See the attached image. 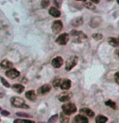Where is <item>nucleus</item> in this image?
<instances>
[{
	"label": "nucleus",
	"mask_w": 119,
	"mask_h": 123,
	"mask_svg": "<svg viewBox=\"0 0 119 123\" xmlns=\"http://www.w3.org/2000/svg\"><path fill=\"white\" fill-rule=\"evenodd\" d=\"M59 117H60V122H61V123H68L69 122V117H68V116L66 115L63 113H60Z\"/></svg>",
	"instance_id": "nucleus-22"
},
{
	"label": "nucleus",
	"mask_w": 119,
	"mask_h": 123,
	"mask_svg": "<svg viewBox=\"0 0 119 123\" xmlns=\"http://www.w3.org/2000/svg\"><path fill=\"white\" fill-rule=\"evenodd\" d=\"M6 76L10 79H15L20 76V73L15 68H9L5 73Z\"/></svg>",
	"instance_id": "nucleus-6"
},
{
	"label": "nucleus",
	"mask_w": 119,
	"mask_h": 123,
	"mask_svg": "<svg viewBox=\"0 0 119 123\" xmlns=\"http://www.w3.org/2000/svg\"><path fill=\"white\" fill-rule=\"evenodd\" d=\"M92 37H93V39H97V40H99V39H101L102 38H103V36L100 33H97V34H93Z\"/></svg>",
	"instance_id": "nucleus-28"
},
{
	"label": "nucleus",
	"mask_w": 119,
	"mask_h": 123,
	"mask_svg": "<svg viewBox=\"0 0 119 123\" xmlns=\"http://www.w3.org/2000/svg\"><path fill=\"white\" fill-rule=\"evenodd\" d=\"M71 97V94L69 93V92H65V93H62L61 95L58 97L60 101L62 102H66V101H68Z\"/></svg>",
	"instance_id": "nucleus-15"
},
{
	"label": "nucleus",
	"mask_w": 119,
	"mask_h": 123,
	"mask_svg": "<svg viewBox=\"0 0 119 123\" xmlns=\"http://www.w3.org/2000/svg\"><path fill=\"white\" fill-rule=\"evenodd\" d=\"M115 54H116V55H117V56H118V57H119V49L116 50V52H115Z\"/></svg>",
	"instance_id": "nucleus-36"
},
{
	"label": "nucleus",
	"mask_w": 119,
	"mask_h": 123,
	"mask_svg": "<svg viewBox=\"0 0 119 123\" xmlns=\"http://www.w3.org/2000/svg\"><path fill=\"white\" fill-rule=\"evenodd\" d=\"M11 105L17 108H24V109H29V106L26 105L24 102V100L19 97H13L11 98Z\"/></svg>",
	"instance_id": "nucleus-1"
},
{
	"label": "nucleus",
	"mask_w": 119,
	"mask_h": 123,
	"mask_svg": "<svg viewBox=\"0 0 119 123\" xmlns=\"http://www.w3.org/2000/svg\"><path fill=\"white\" fill-rule=\"evenodd\" d=\"M101 19L100 17H93L92 19H91L90 22V26L92 27H97L101 24Z\"/></svg>",
	"instance_id": "nucleus-14"
},
{
	"label": "nucleus",
	"mask_w": 119,
	"mask_h": 123,
	"mask_svg": "<svg viewBox=\"0 0 119 123\" xmlns=\"http://www.w3.org/2000/svg\"><path fill=\"white\" fill-rule=\"evenodd\" d=\"M117 2H118V3L119 4V0H117Z\"/></svg>",
	"instance_id": "nucleus-39"
},
{
	"label": "nucleus",
	"mask_w": 119,
	"mask_h": 123,
	"mask_svg": "<svg viewBox=\"0 0 119 123\" xmlns=\"http://www.w3.org/2000/svg\"><path fill=\"white\" fill-rule=\"evenodd\" d=\"M107 1H109V2H110V1H113V0H107Z\"/></svg>",
	"instance_id": "nucleus-40"
},
{
	"label": "nucleus",
	"mask_w": 119,
	"mask_h": 123,
	"mask_svg": "<svg viewBox=\"0 0 119 123\" xmlns=\"http://www.w3.org/2000/svg\"><path fill=\"white\" fill-rule=\"evenodd\" d=\"M69 41V35L67 33H62L56 39V43L59 45H66Z\"/></svg>",
	"instance_id": "nucleus-4"
},
{
	"label": "nucleus",
	"mask_w": 119,
	"mask_h": 123,
	"mask_svg": "<svg viewBox=\"0 0 119 123\" xmlns=\"http://www.w3.org/2000/svg\"><path fill=\"white\" fill-rule=\"evenodd\" d=\"M62 64H63V60H62V58L60 56L56 57L52 60V65H53V67H54L56 68H60V67L62 65Z\"/></svg>",
	"instance_id": "nucleus-10"
},
{
	"label": "nucleus",
	"mask_w": 119,
	"mask_h": 123,
	"mask_svg": "<svg viewBox=\"0 0 119 123\" xmlns=\"http://www.w3.org/2000/svg\"><path fill=\"white\" fill-rule=\"evenodd\" d=\"M12 89L15 92H17V93H21V92H24V87L20 84H15L12 86Z\"/></svg>",
	"instance_id": "nucleus-18"
},
{
	"label": "nucleus",
	"mask_w": 119,
	"mask_h": 123,
	"mask_svg": "<svg viewBox=\"0 0 119 123\" xmlns=\"http://www.w3.org/2000/svg\"><path fill=\"white\" fill-rule=\"evenodd\" d=\"M25 96H26L28 99L30 100V101H36V99H37V95L33 90H29V91L26 92Z\"/></svg>",
	"instance_id": "nucleus-16"
},
{
	"label": "nucleus",
	"mask_w": 119,
	"mask_h": 123,
	"mask_svg": "<svg viewBox=\"0 0 119 123\" xmlns=\"http://www.w3.org/2000/svg\"><path fill=\"white\" fill-rule=\"evenodd\" d=\"M71 35L73 36H76L77 38L79 39V41L83 40V39H85L86 38H87V36H86L83 32L79 31H77V30H72V31H71Z\"/></svg>",
	"instance_id": "nucleus-7"
},
{
	"label": "nucleus",
	"mask_w": 119,
	"mask_h": 123,
	"mask_svg": "<svg viewBox=\"0 0 119 123\" xmlns=\"http://www.w3.org/2000/svg\"><path fill=\"white\" fill-rule=\"evenodd\" d=\"M71 25L73 27H79L83 24V19L82 17H77L71 20Z\"/></svg>",
	"instance_id": "nucleus-13"
},
{
	"label": "nucleus",
	"mask_w": 119,
	"mask_h": 123,
	"mask_svg": "<svg viewBox=\"0 0 119 123\" xmlns=\"http://www.w3.org/2000/svg\"><path fill=\"white\" fill-rule=\"evenodd\" d=\"M0 80H1V82L3 83V85L5 87H7V88H9V87H10V85H9V83H8L7 81L3 77H0Z\"/></svg>",
	"instance_id": "nucleus-29"
},
{
	"label": "nucleus",
	"mask_w": 119,
	"mask_h": 123,
	"mask_svg": "<svg viewBox=\"0 0 119 123\" xmlns=\"http://www.w3.org/2000/svg\"><path fill=\"white\" fill-rule=\"evenodd\" d=\"M50 90H51V86L50 85L46 84V85H42L41 87H40L38 90H37V92H38L40 95H45L46 93H48Z\"/></svg>",
	"instance_id": "nucleus-8"
},
{
	"label": "nucleus",
	"mask_w": 119,
	"mask_h": 123,
	"mask_svg": "<svg viewBox=\"0 0 119 123\" xmlns=\"http://www.w3.org/2000/svg\"><path fill=\"white\" fill-rule=\"evenodd\" d=\"M61 82H62L61 79H59V78L55 79V80L53 81V86L54 88H58L61 85Z\"/></svg>",
	"instance_id": "nucleus-23"
},
{
	"label": "nucleus",
	"mask_w": 119,
	"mask_h": 123,
	"mask_svg": "<svg viewBox=\"0 0 119 123\" xmlns=\"http://www.w3.org/2000/svg\"><path fill=\"white\" fill-rule=\"evenodd\" d=\"M62 112H63V113H65V114L67 116L75 113L76 110H77L75 105H74V104H72V103L64 104V105L62 106Z\"/></svg>",
	"instance_id": "nucleus-2"
},
{
	"label": "nucleus",
	"mask_w": 119,
	"mask_h": 123,
	"mask_svg": "<svg viewBox=\"0 0 119 123\" xmlns=\"http://www.w3.org/2000/svg\"><path fill=\"white\" fill-rule=\"evenodd\" d=\"M108 42L111 46L113 47H119V39L113 38V37H110V38L108 39Z\"/></svg>",
	"instance_id": "nucleus-20"
},
{
	"label": "nucleus",
	"mask_w": 119,
	"mask_h": 123,
	"mask_svg": "<svg viewBox=\"0 0 119 123\" xmlns=\"http://www.w3.org/2000/svg\"><path fill=\"white\" fill-rule=\"evenodd\" d=\"M23 123H35V122L32 120H23Z\"/></svg>",
	"instance_id": "nucleus-33"
},
{
	"label": "nucleus",
	"mask_w": 119,
	"mask_h": 123,
	"mask_svg": "<svg viewBox=\"0 0 119 123\" xmlns=\"http://www.w3.org/2000/svg\"><path fill=\"white\" fill-rule=\"evenodd\" d=\"M105 105L109 106V107H111L112 109H116V107H117L115 102L113 101H111V100H109V101H107L105 102Z\"/></svg>",
	"instance_id": "nucleus-24"
},
{
	"label": "nucleus",
	"mask_w": 119,
	"mask_h": 123,
	"mask_svg": "<svg viewBox=\"0 0 119 123\" xmlns=\"http://www.w3.org/2000/svg\"><path fill=\"white\" fill-rule=\"evenodd\" d=\"M72 123H88V120L84 116L79 114L74 117Z\"/></svg>",
	"instance_id": "nucleus-9"
},
{
	"label": "nucleus",
	"mask_w": 119,
	"mask_h": 123,
	"mask_svg": "<svg viewBox=\"0 0 119 123\" xmlns=\"http://www.w3.org/2000/svg\"><path fill=\"white\" fill-rule=\"evenodd\" d=\"M71 80H68V79H65V80H62L61 85H60L61 89H63V90L69 89L70 88H71Z\"/></svg>",
	"instance_id": "nucleus-12"
},
{
	"label": "nucleus",
	"mask_w": 119,
	"mask_h": 123,
	"mask_svg": "<svg viewBox=\"0 0 119 123\" xmlns=\"http://www.w3.org/2000/svg\"><path fill=\"white\" fill-rule=\"evenodd\" d=\"M49 13H50V15L53 16V17H59L61 15V12L56 7H50V11H49Z\"/></svg>",
	"instance_id": "nucleus-19"
},
{
	"label": "nucleus",
	"mask_w": 119,
	"mask_h": 123,
	"mask_svg": "<svg viewBox=\"0 0 119 123\" xmlns=\"http://www.w3.org/2000/svg\"><path fill=\"white\" fill-rule=\"evenodd\" d=\"M114 79H115L116 82L119 85V72L115 73V75H114Z\"/></svg>",
	"instance_id": "nucleus-32"
},
{
	"label": "nucleus",
	"mask_w": 119,
	"mask_h": 123,
	"mask_svg": "<svg viewBox=\"0 0 119 123\" xmlns=\"http://www.w3.org/2000/svg\"><path fill=\"white\" fill-rule=\"evenodd\" d=\"M62 27H63V24H62V21H60V20H55L52 24V31L53 33L58 34L62 31Z\"/></svg>",
	"instance_id": "nucleus-5"
},
{
	"label": "nucleus",
	"mask_w": 119,
	"mask_h": 123,
	"mask_svg": "<svg viewBox=\"0 0 119 123\" xmlns=\"http://www.w3.org/2000/svg\"><path fill=\"white\" fill-rule=\"evenodd\" d=\"M50 5V0H41V6L43 8L48 7Z\"/></svg>",
	"instance_id": "nucleus-27"
},
{
	"label": "nucleus",
	"mask_w": 119,
	"mask_h": 123,
	"mask_svg": "<svg viewBox=\"0 0 119 123\" xmlns=\"http://www.w3.org/2000/svg\"><path fill=\"white\" fill-rule=\"evenodd\" d=\"M2 97H3V93L0 92V98H2Z\"/></svg>",
	"instance_id": "nucleus-37"
},
{
	"label": "nucleus",
	"mask_w": 119,
	"mask_h": 123,
	"mask_svg": "<svg viewBox=\"0 0 119 123\" xmlns=\"http://www.w3.org/2000/svg\"><path fill=\"white\" fill-rule=\"evenodd\" d=\"M81 115L84 116V117H92L94 116V113H93L92 110H91L90 109L88 108H83L79 110Z\"/></svg>",
	"instance_id": "nucleus-11"
},
{
	"label": "nucleus",
	"mask_w": 119,
	"mask_h": 123,
	"mask_svg": "<svg viewBox=\"0 0 119 123\" xmlns=\"http://www.w3.org/2000/svg\"><path fill=\"white\" fill-rule=\"evenodd\" d=\"M1 114L4 116V117H7V116L10 115V112H8V111H7V110H3L1 112Z\"/></svg>",
	"instance_id": "nucleus-31"
},
{
	"label": "nucleus",
	"mask_w": 119,
	"mask_h": 123,
	"mask_svg": "<svg viewBox=\"0 0 119 123\" xmlns=\"http://www.w3.org/2000/svg\"><path fill=\"white\" fill-rule=\"evenodd\" d=\"M77 63H78V58H77V56L72 55V56L68 58L67 60V62H66V69L67 71L71 70V69L76 65Z\"/></svg>",
	"instance_id": "nucleus-3"
},
{
	"label": "nucleus",
	"mask_w": 119,
	"mask_h": 123,
	"mask_svg": "<svg viewBox=\"0 0 119 123\" xmlns=\"http://www.w3.org/2000/svg\"><path fill=\"white\" fill-rule=\"evenodd\" d=\"M0 111H1V106H0Z\"/></svg>",
	"instance_id": "nucleus-41"
},
{
	"label": "nucleus",
	"mask_w": 119,
	"mask_h": 123,
	"mask_svg": "<svg viewBox=\"0 0 119 123\" xmlns=\"http://www.w3.org/2000/svg\"><path fill=\"white\" fill-rule=\"evenodd\" d=\"M84 6L85 7H87L89 10H94V9H96V6L92 3H85Z\"/></svg>",
	"instance_id": "nucleus-26"
},
{
	"label": "nucleus",
	"mask_w": 119,
	"mask_h": 123,
	"mask_svg": "<svg viewBox=\"0 0 119 123\" xmlns=\"http://www.w3.org/2000/svg\"><path fill=\"white\" fill-rule=\"evenodd\" d=\"M107 121H108V118L103 115H99L96 118V122L97 123H106Z\"/></svg>",
	"instance_id": "nucleus-21"
},
{
	"label": "nucleus",
	"mask_w": 119,
	"mask_h": 123,
	"mask_svg": "<svg viewBox=\"0 0 119 123\" xmlns=\"http://www.w3.org/2000/svg\"><path fill=\"white\" fill-rule=\"evenodd\" d=\"M16 115L19 116V117H30L31 116L28 113H21V112H18L16 113Z\"/></svg>",
	"instance_id": "nucleus-30"
},
{
	"label": "nucleus",
	"mask_w": 119,
	"mask_h": 123,
	"mask_svg": "<svg viewBox=\"0 0 119 123\" xmlns=\"http://www.w3.org/2000/svg\"><path fill=\"white\" fill-rule=\"evenodd\" d=\"M58 114L53 115L52 117H51L50 119H49L48 123H55L58 121Z\"/></svg>",
	"instance_id": "nucleus-25"
},
{
	"label": "nucleus",
	"mask_w": 119,
	"mask_h": 123,
	"mask_svg": "<svg viewBox=\"0 0 119 123\" xmlns=\"http://www.w3.org/2000/svg\"><path fill=\"white\" fill-rule=\"evenodd\" d=\"M91 1H92V3H95V4H97V3H100V0H91Z\"/></svg>",
	"instance_id": "nucleus-35"
},
{
	"label": "nucleus",
	"mask_w": 119,
	"mask_h": 123,
	"mask_svg": "<svg viewBox=\"0 0 119 123\" xmlns=\"http://www.w3.org/2000/svg\"><path fill=\"white\" fill-rule=\"evenodd\" d=\"M0 65H1L2 68H6V69H9V68H12L13 64L11 61H9V60H3V61L1 62Z\"/></svg>",
	"instance_id": "nucleus-17"
},
{
	"label": "nucleus",
	"mask_w": 119,
	"mask_h": 123,
	"mask_svg": "<svg viewBox=\"0 0 119 123\" xmlns=\"http://www.w3.org/2000/svg\"><path fill=\"white\" fill-rule=\"evenodd\" d=\"M77 1H83V2H85L86 0H77Z\"/></svg>",
	"instance_id": "nucleus-38"
},
{
	"label": "nucleus",
	"mask_w": 119,
	"mask_h": 123,
	"mask_svg": "<svg viewBox=\"0 0 119 123\" xmlns=\"http://www.w3.org/2000/svg\"><path fill=\"white\" fill-rule=\"evenodd\" d=\"M14 123H23V120L21 119H15L14 121Z\"/></svg>",
	"instance_id": "nucleus-34"
}]
</instances>
